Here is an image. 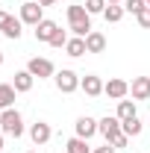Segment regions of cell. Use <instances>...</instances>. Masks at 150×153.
I'll use <instances>...</instances> for the list:
<instances>
[{"instance_id":"obj_1","label":"cell","mask_w":150,"mask_h":153,"mask_svg":"<svg viewBox=\"0 0 150 153\" xmlns=\"http://www.w3.org/2000/svg\"><path fill=\"white\" fill-rule=\"evenodd\" d=\"M68 24H71V33L76 38H85L91 33V15L85 6H68Z\"/></svg>"},{"instance_id":"obj_2","label":"cell","mask_w":150,"mask_h":153,"mask_svg":"<svg viewBox=\"0 0 150 153\" xmlns=\"http://www.w3.org/2000/svg\"><path fill=\"white\" fill-rule=\"evenodd\" d=\"M0 130L6 135H15V138L24 133V121H21L18 109H3V112H0Z\"/></svg>"},{"instance_id":"obj_3","label":"cell","mask_w":150,"mask_h":153,"mask_svg":"<svg viewBox=\"0 0 150 153\" xmlns=\"http://www.w3.org/2000/svg\"><path fill=\"white\" fill-rule=\"evenodd\" d=\"M56 88H59V91H65V94H71V91L79 88V76H76L74 71H68V68L59 71V74H56Z\"/></svg>"},{"instance_id":"obj_4","label":"cell","mask_w":150,"mask_h":153,"mask_svg":"<svg viewBox=\"0 0 150 153\" xmlns=\"http://www.w3.org/2000/svg\"><path fill=\"white\" fill-rule=\"evenodd\" d=\"M97 130L103 133V138H106L109 144H112V138H115V135H121V133H124V130H121V118H109V115H106L103 121H97Z\"/></svg>"},{"instance_id":"obj_5","label":"cell","mask_w":150,"mask_h":153,"mask_svg":"<svg viewBox=\"0 0 150 153\" xmlns=\"http://www.w3.org/2000/svg\"><path fill=\"white\" fill-rule=\"evenodd\" d=\"M27 71L33 76H38V79H44V76H53V62L50 59H30V65H27Z\"/></svg>"},{"instance_id":"obj_6","label":"cell","mask_w":150,"mask_h":153,"mask_svg":"<svg viewBox=\"0 0 150 153\" xmlns=\"http://www.w3.org/2000/svg\"><path fill=\"white\" fill-rule=\"evenodd\" d=\"M21 21H24V24H33V27H38V24H41V3H33V0H30V3H24V6H21Z\"/></svg>"},{"instance_id":"obj_7","label":"cell","mask_w":150,"mask_h":153,"mask_svg":"<svg viewBox=\"0 0 150 153\" xmlns=\"http://www.w3.org/2000/svg\"><path fill=\"white\" fill-rule=\"evenodd\" d=\"M130 91H132L135 100H147L150 97V76H135L132 85H130Z\"/></svg>"},{"instance_id":"obj_8","label":"cell","mask_w":150,"mask_h":153,"mask_svg":"<svg viewBox=\"0 0 150 153\" xmlns=\"http://www.w3.org/2000/svg\"><path fill=\"white\" fill-rule=\"evenodd\" d=\"M103 91H106L109 97H115V100H124L127 91H130V85H127L124 79H109V82L103 85Z\"/></svg>"},{"instance_id":"obj_9","label":"cell","mask_w":150,"mask_h":153,"mask_svg":"<svg viewBox=\"0 0 150 153\" xmlns=\"http://www.w3.org/2000/svg\"><path fill=\"white\" fill-rule=\"evenodd\" d=\"M82 91L88 97H97V94H103V82H100V76H94V74H88V76H82Z\"/></svg>"},{"instance_id":"obj_10","label":"cell","mask_w":150,"mask_h":153,"mask_svg":"<svg viewBox=\"0 0 150 153\" xmlns=\"http://www.w3.org/2000/svg\"><path fill=\"white\" fill-rule=\"evenodd\" d=\"M85 50L88 53H103L106 50V36L103 33H88L85 36Z\"/></svg>"},{"instance_id":"obj_11","label":"cell","mask_w":150,"mask_h":153,"mask_svg":"<svg viewBox=\"0 0 150 153\" xmlns=\"http://www.w3.org/2000/svg\"><path fill=\"white\" fill-rule=\"evenodd\" d=\"M30 138H33L36 144H44V141H50V124H44V121H36V124H33V130H30Z\"/></svg>"},{"instance_id":"obj_12","label":"cell","mask_w":150,"mask_h":153,"mask_svg":"<svg viewBox=\"0 0 150 153\" xmlns=\"http://www.w3.org/2000/svg\"><path fill=\"white\" fill-rule=\"evenodd\" d=\"M94 133H100V130H97V121H91V118H79V121H76V135H79V138L88 141Z\"/></svg>"},{"instance_id":"obj_13","label":"cell","mask_w":150,"mask_h":153,"mask_svg":"<svg viewBox=\"0 0 150 153\" xmlns=\"http://www.w3.org/2000/svg\"><path fill=\"white\" fill-rule=\"evenodd\" d=\"M56 30H59V27L53 24V21H47V18H44V21H41V24L36 27V41H50Z\"/></svg>"},{"instance_id":"obj_14","label":"cell","mask_w":150,"mask_h":153,"mask_svg":"<svg viewBox=\"0 0 150 153\" xmlns=\"http://www.w3.org/2000/svg\"><path fill=\"white\" fill-rule=\"evenodd\" d=\"M33 79L36 76L30 74V71H18L15 74V91H30L33 88Z\"/></svg>"},{"instance_id":"obj_15","label":"cell","mask_w":150,"mask_h":153,"mask_svg":"<svg viewBox=\"0 0 150 153\" xmlns=\"http://www.w3.org/2000/svg\"><path fill=\"white\" fill-rule=\"evenodd\" d=\"M65 50H68V56H82V53H88L85 50V38H68V44H65Z\"/></svg>"},{"instance_id":"obj_16","label":"cell","mask_w":150,"mask_h":153,"mask_svg":"<svg viewBox=\"0 0 150 153\" xmlns=\"http://www.w3.org/2000/svg\"><path fill=\"white\" fill-rule=\"evenodd\" d=\"M21 24H24V21H18V18H9V21H6V27H3L0 33H3L6 38H12V41H15V38H21Z\"/></svg>"},{"instance_id":"obj_17","label":"cell","mask_w":150,"mask_h":153,"mask_svg":"<svg viewBox=\"0 0 150 153\" xmlns=\"http://www.w3.org/2000/svg\"><path fill=\"white\" fill-rule=\"evenodd\" d=\"M15 103V85H0V109H12Z\"/></svg>"},{"instance_id":"obj_18","label":"cell","mask_w":150,"mask_h":153,"mask_svg":"<svg viewBox=\"0 0 150 153\" xmlns=\"http://www.w3.org/2000/svg\"><path fill=\"white\" fill-rule=\"evenodd\" d=\"M118 118H121V121L135 118V103H132V100H118Z\"/></svg>"},{"instance_id":"obj_19","label":"cell","mask_w":150,"mask_h":153,"mask_svg":"<svg viewBox=\"0 0 150 153\" xmlns=\"http://www.w3.org/2000/svg\"><path fill=\"white\" fill-rule=\"evenodd\" d=\"M103 18L112 21V24H118V21L124 18V6H115V3H109V6L103 9Z\"/></svg>"},{"instance_id":"obj_20","label":"cell","mask_w":150,"mask_h":153,"mask_svg":"<svg viewBox=\"0 0 150 153\" xmlns=\"http://www.w3.org/2000/svg\"><path fill=\"white\" fill-rule=\"evenodd\" d=\"M141 127H144V124H141L138 118H130V121H121V130H124L127 135H138V133H141Z\"/></svg>"},{"instance_id":"obj_21","label":"cell","mask_w":150,"mask_h":153,"mask_svg":"<svg viewBox=\"0 0 150 153\" xmlns=\"http://www.w3.org/2000/svg\"><path fill=\"white\" fill-rule=\"evenodd\" d=\"M65 147H68V153H91V150H88V144H85V138H79V135L71 138Z\"/></svg>"},{"instance_id":"obj_22","label":"cell","mask_w":150,"mask_h":153,"mask_svg":"<svg viewBox=\"0 0 150 153\" xmlns=\"http://www.w3.org/2000/svg\"><path fill=\"white\" fill-rule=\"evenodd\" d=\"M85 9H88V15H97L106 9V0H85Z\"/></svg>"},{"instance_id":"obj_23","label":"cell","mask_w":150,"mask_h":153,"mask_svg":"<svg viewBox=\"0 0 150 153\" xmlns=\"http://www.w3.org/2000/svg\"><path fill=\"white\" fill-rule=\"evenodd\" d=\"M50 44H53V47H65V44H68L65 30H56V33H53V38H50Z\"/></svg>"},{"instance_id":"obj_24","label":"cell","mask_w":150,"mask_h":153,"mask_svg":"<svg viewBox=\"0 0 150 153\" xmlns=\"http://www.w3.org/2000/svg\"><path fill=\"white\" fill-rule=\"evenodd\" d=\"M124 9H127V12H135V15H138V12L144 9V0H127V3H124Z\"/></svg>"},{"instance_id":"obj_25","label":"cell","mask_w":150,"mask_h":153,"mask_svg":"<svg viewBox=\"0 0 150 153\" xmlns=\"http://www.w3.org/2000/svg\"><path fill=\"white\" fill-rule=\"evenodd\" d=\"M138 24H141L144 30H150V6H144V9L138 12Z\"/></svg>"},{"instance_id":"obj_26","label":"cell","mask_w":150,"mask_h":153,"mask_svg":"<svg viewBox=\"0 0 150 153\" xmlns=\"http://www.w3.org/2000/svg\"><path fill=\"white\" fill-rule=\"evenodd\" d=\"M127 141H130V135H127V133H121V135H115V138H112L115 150H118V147H127Z\"/></svg>"},{"instance_id":"obj_27","label":"cell","mask_w":150,"mask_h":153,"mask_svg":"<svg viewBox=\"0 0 150 153\" xmlns=\"http://www.w3.org/2000/svg\"><path fill=\"white\" fill-rule=\"evenodd\" d=\"M94 153H115V144H109V141H106L103 147H97V150H94Z\"/></svg>"},{"instance_id":"obj_28","label":"cell","mask_w":150,"mask_h":153,"mask_svg":"<svg viewBox=\"0 0 150 153\" xmlns=\"http://www.w3.org/2000/svg\"><path fill=\"white\" fill-rule=\"evenodd\" d=\"M12 18V15H9V12H0V30H3V27H6V21Z\"/></svg>"},{"instance_id":"obj_29","label":"cell","mask_w":150,"mask_h":153,"mask_svg":"<svg viewBox=\"0 0 150 153\" xmlns=\"http://www.w3.org/2000/svg\"><path fill=\"white\" fill-rule=\"evenodd\" d=\"M38 3H41V6H56L59 0H38Z\"/></svg>"},{"instance_id":"obj_30","label":"cell","mask_w":150,"mask_h":153,"mask_svg":"<svg viewBox=\"0 0 150 153\" xmlns=\"http://www.w3.org/2000/svg\"><path fill=\"white\" fill-rule=\"evenodd\" d=\"M0 150H3V135H0Z\"/></svg>"},{"instance_id":"obj_31","label":"cell","mask_w":150,"mask_h":153,"mask_svg":"<svg viewBox=\"0 0 150 153\" xmlns=\"http://www.w3.org/2000/svg\"><path fill=\"white\" fill-rule=\"evenodd\" d=\"M0 65H3V53H0Z\"/></svg>"},{"instance_id":"obj_32","label":"cell","mask_w":150,"mask_h":153,"mask_svg":"<svg viewBox=\"0 0 150 153\" xmlns=\"http://www.w3.org/2000/svg\"><path fill=\"white\" fill-rule=\"evenodd\" d=\"M106 3H118V0H106Z\"/></svg>"},{"instance_id":"obj_33","label":"cell","mask_w":150,"mask_h":153,"mask_svg":"<svg viewBox=\"0 0 150 153\" xmlns=\"http://www.w3.org/2000/svg\"><path fill=\"white\" fill-rule=\"evenodd\" d=\"M30 153H36V150H30Z\"/></svg>"},{"instance_id":"obj_34","label":"cell","mask_w":150,"mask_h":153,"mask_svg":"<svg viewBox=\"0 0 150 153\" xmlns=\"http://www.w3.org/2000/svg\"><path fill=\"white\" fill-rule=\"evenodd\" d=\"M147 3H150V0H147Z\"/></svg>"}]
</instances>
